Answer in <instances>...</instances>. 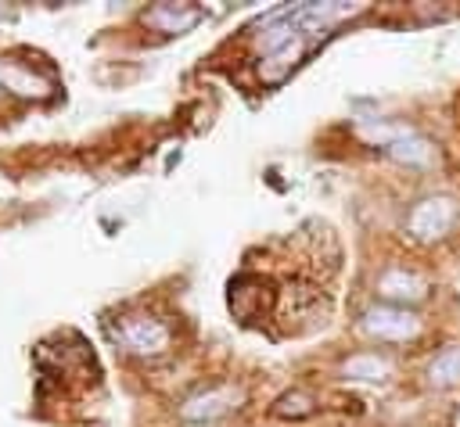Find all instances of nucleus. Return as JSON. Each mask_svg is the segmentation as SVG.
I'll return each instance as SVG.
<instances>
[{
    "instance_id": "nucleus-12",
    "label": "nucleus",
    "mask_w": 460,
    "mask_h": 427,
    "mask_svg": "<svg viewBox=\"0 0 460 427\" xmlns=\"http://www.w3.org/2000/svg\"><path fill=\"white\" fill-rule=\"evenodd\" d=\"M273 413L277 416H309L313 413V395H305V391H288V395H280L277 398V405H273Z\"/></svg>"
},
{
    "instance_id": "nucleus-8",
    "label": "nucleus",
    "mask_w": 460,
    "mask_h": 427,
    "mask_svg": "<svg viewBox=\"0 0 460 427\" xmlns=\"http://www.w3.org/2000/svg\"><path fill=\"white\" fill-rule=\"evenodd\" d=\"M377 291L388 298V305L392 301H420L424 294H428V280L420 276V273H413V269H406V266H395V269H388V273H381V280H377Z\"/></svg>"
},
{
    "instance_id": "nucleus-2",
    "label": "nucleus",
    "mask_w": 460,
    "mask_h": 427,
    "mask_svg": "<svg viewBox=\"0 0 460 427\" xmlns=\"http://www.w3.org/2000/svg\"><path fill=\"white\" fill-rule=\"evenodd\" d=\"M363 133L370 140H377L392 158L399 161H410V165H424L431 158V144L410 129V126H388V122H377V126H363Z\"/></svg>"
},
{
    "instance_id": "nucleus-11",
    "label": "nucleus",
    "mask_w": 460,
    "mask_h": 427,
    "mask_svg": "<svg viewBox=\"0 0 460 427\" xmlns=\"http://www.w3.org/2000/svg\"><path fill=\"white\" fill-rule=\"evenodd\" d=\"M428 380H431L435 388H453V384H460V348H442V352L431 359V366H428Z\"/></svg>"
},
{
    "instance_id": "nucleus-3",
    "label": "nucleus",
    "mask_w": 460,
    "mask_h": 427,
    "mask_svg": "<svg viewBox=\"0 0 460 427\" xmlns=\"http://www.w3.org/2000/svg\"><path fill=\"white\" fill-rule=\"evenodd\" d=\"M453 219H456V205H453L449 197L435 194V197H424V201H417V205L410 208L406 230H410V237H417V240H438V237L449 233Z\"/></svg>"
},
{
    "instance_id": "nucleus-10",
    "label": "nucleus",
    "mask_w": 460,
    "mask_h": 427,
    "mask_svg": "<svg viewBox=\"0 0 460 427\" xmlns=\"http://www.w3.org/2000/svg\"><path fill=\"white\" fill-rule=\"evenodd\" d=\"M341 373L352 377V380H385L392 373V362L385 355H374V352H363V355H352L341 362Z\"/></svg>"
},
{
    "instance_id": "nucleus-9",
    "label": "nucleus",
    "mask_w": 460,
    "mask_h": 427,
    "mask_svg": "<svg viewBox=\"0 0 460 427\" xmlns=\"http://www.w3.org/2000/svg\"><path fill=\"white\" fill-rule=\"evenodd\" d=\"M198 18H201V11L190 7V4H158V7H151V11L144 14V22H147L151 29H158V32H165V36L194 29Z\"/></svg>"
},
{
    "instance_id": "nucleus-4",
    "label": "nucleus",
    "mask_w": 460,
    "mask_h": 427,
    "mask_svg": "<svg viewBox=\"0 0 460 427\" xmlns=\"http://www.w3.org/2000/svg\"><path fill=\"white\" fill-rule=\"evenodd\" d=\"M327 312V298L320 294V287H313V283H302V280H288L280 291H277V316L284 319V323H298V319H305V323H316L320 316Z\"/></svg>"
},
{
    "instance_id": "nucleus-5",
    "label": "nucleus",
    "mask_w": 460,
    "mask_h": 427,
    "mask_svg": "<svg viewBox=\"0 0 460 427\" xmlns=\"http://www.w3.org/2000/svg\"><path fill=\"white\" fill-rule=\"evenodd\" d=\"M363 330L377 341H406L420 330V319L406 305H370L363 312Z\"/></svg>"
},
{
    "instance_id": "nucleus-6",
    "label": "nucleus",
    "mask_w": 460,
    "mask_h": 427,
    "mask_svg": "<svg viewBox=\"0 0 460 427\" xmlns=\"http://www.w3.org/2000/svg\"><path fill=\"white\" fill-rule=\"evenodd\" d=\"M115 337L137 355H158L169 348V327L155 316H122Z\"/></svg>"
},
{
    "instance_id": "nucleus-13",
    "label": "nucleus",
    "mask_w": 460,
    "mask_h": 427,
    "mask_svg": "<svg viewBox=\"0 0 460 427\" xmlns=\"http://www.w3.org/2000/svg\"><path fill=\"white\" fill-rule=\"evenodd\" d=\"M453 427H460V409H456V413H453Z\"/></svg>"
},
{
    "instance_id": "nucleus-7",
    "label": "nucleus",
    "mask_w": 460,
    "mask_h": 427,
    "mask_svg": "<svg viewBox=\"0 0 460 427\" xmlns=\"http://www.w3.org/2000/svg\"><path fill=\"white\" fill-rule=\"evenodd\" d=\"M244 402V391L234 388V384H216V388H205L198 395H190L183 402V420H194V423H212L219 416H226L230 409H237Z\"/></svg>"
},
{
    "instance_id": "nucleus-1",
    "label": "nucleus",
    "mask_w": 460,
    "mask_h": 427,
    "mask_svg": "<svg viewBox=\"0 0 460 427\" xmlns=\"http://www.w3.org/2000/svg\"><path fill=\"white\" fill-rule=\"evenodd\" d=\"M230 309H234L237 319L255 323V319L277 312V291H273L270 280L252 276V273H241L237 280H230Z\"/></svg>"
}]
</instances>
